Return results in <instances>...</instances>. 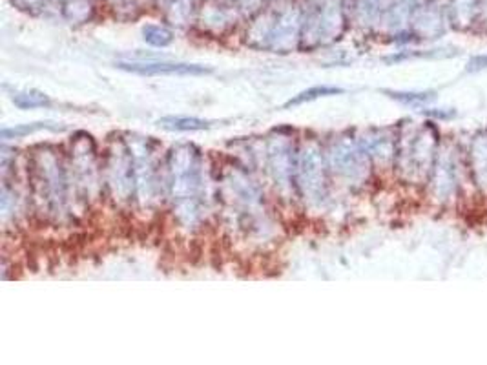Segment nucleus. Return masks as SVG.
<instances>
[{
    "instance_id": "f257e3e1",
    "label": "nucleus",
    "mask_w": 487,
    "mask_h": 365,
    "mask_svg": "<svg viewBox=\"0 0 487 365\" xmlns=\"http://www.w3.org/2000/svg\"><path fill=\"white\" fill-rule=\"evenodd\" d=\"M164 188L183 226H194L205 209L203 157L194 144L172 148L164 165Z\"/></svg>"
},
{
    "instance_id": "f03ea898",
    "label": "nucleus",
    "mask_w": 487,
    "mask_h": 365,
    "mask_svg": "<svg viewBox=\"0 0 487 365\" xmlns=\"http://www.w3.org/2000/svg\"><path fill=\"white\" fill-rule=\"evenodd\" d=\"M31 187L40 212L50 219H61L66 214L68 185L61 157L50 146H39L31 156Z\"/></svg>"
},
{
    "instance_id": "7ed1b4c3",
    "label": "nucleus",
    "mask_w": 487,
    "mask_h": 365,
    "mask_svg": "<svg viewBox=\"0 0 487 365\" xmlns=\"http://www.w3.org/2000/svg\"><path fill=\"white\" fill-rule=\"evenodd\" d=\"M104 185L110 196L119 204H128L135 201L137 185H135V161L132 146L126 139L117 137L106 150L103 163Z\"/></svg>"
},
{
    "instance_id": "20e7f679",
    "label": "nucleus",
    "mask_w": 487,
    "mask_h": 365,
    "mask_svg": "<svg viewBox=\"0 0 487 365\" xmlns=\"http://www.w3.org/2000/svg\"><path fill=\"white\" fill-rule=\"evenodd\" d=\"M327 153L321 150L318 143H306L298 150V163H296V192L305 203L311 207L323 204L327 197V172H328Z\"/></svg>"
},
{
    "instance_id": "39448f33",
    "label": "nucleus",
    "mask_w": 487,
    "mask_h": 365,
    "mask_svg": "<svg viewBox=\"0 0 487 365\" xmlns=\"http://www.w3.org/2000/svg\"><path fill=\"white\" fill-rule=\"evenodd\" d=\"M436 135L431 127L403 130L396 139V165L409 179L425 178L432 166Z\"/></svg>"
},
{
    "instance_id": "423d86ee",
    "label": "nucleus",
    "mask_w": 487,
    "mask_h": 365,
    "mask_svg": "<svg viewBox=\"0 0 487 365\" xmlns=\"http://www.w3.org/2000/svg\"><path fill=\"white\" fill-rule=\"evenodd\" d=\"M71 179L74 187L82 201H91L101 190V181H103V166L97 161V150L91 135L79 132L75 137H71ZM104 182V181H103Z\"/></svg>"
},
{
    "instance_id": "0eeeda50",
    "label": "nucleus",
    "mask_w": 487,
    "mask_h": 365,
    "mask_svg": "<svg viewBox=\"0 0 487 365\" xmlns=\"http://www.w3.org/2000/svg\"><path fill=\"white\" fill-rule=\"evenodd\" d=\"M369 159L362 143L353 137H338L327 152L328 168L349 187H358L369 175Z\"/></svg>"
},
{
    "instance_id": "6e6552de",
    "label": "nucleus",
    "mask_w": 487,
    "mask_h": 365,
    "mask_svg": "<svg viewBox=\"0 0 487 365\" xmlns=\"http://www.w3.org/2000/svg\"><path fill=\"white\" fill-rule=\"evenodd\" d=\"M130 146L135 161V185H137L135 199L141 204H151L157 199L161 187H164V178L156 163V143L151 141V137H141L130 143Z\"/></svg>"
},
{
    "instance_id": "1a4fd4ad",
    "label": "nucleus",
    "mask_w": 487,
    "mask_h": 365,
    "mask_svg": "<svg viewBox=\"0 0 487 365\" xmlns=\"http://www.w3.org/2000/svg\"><path fill=\"white\" fill-rule=\"evenodd\" d=\"M268 170L274 179V185L281 192L296 190V163H298V150L294 146L292 141L285 135L277 134V137H270L267 148Z\"/></svg>"
},
{
    "instance_id": "9d476101",
    "label": "nucleus",
    "mask_w": 487,
    "mask_h": 365,
    "mask_svg": "<svg viewBox=\"0 0 487 365\" xmlns=\"http://www.w3.org/2000/svg\"><path fill=\"white\" fill-rule=\"evenodd\" d=\"M117 68L132 71L137 75H207L212 74L210 68L188 62H168V61H132L117 62Z\"/></svg>"
},
{
    "instance_id": "9b49d317",
    "label": "nucleus",
    "mask_w": 487,
    "mask_h": 365,
    "mask_svg": "<svg viewBox=\"0 0 487 365\" xmlns=\"http://www.w3.org/2000/svg\"><path fill=\"white\" fill-rule=\"evenodd\" d=\"M396 139L398 135L389 130H371L362 139V146L371 159L387 165L396 159Z\"/></svg>"
},
{
    "instance_id": "f8f14e48",
    "label": "nucleus",
    "mask_w": 487,
    "mask_h": 365,
    "mask_svg": "<svg viewBox=\"0 0 487 365\" xmlns=\"http://www.w3.org/2000/svg\"><path fill=\"white\" fill-rule=\"evenodd\" d=\"M471 161L474 181L483 192H487V135L474 139L471 148Z\"/></svg>"
},
{
    "instance_id": "ddd939ff",
    "label": "nucleus",
    "mask_w": 487,
    "mask_h": 365,
    "mask_svg": "<svg viewBox=\"0 0 487 365\" xmlns=\"http://www.w3.org/2000/svg\"><path fill=\"white\" fill-rule=\"evenodd\" d=\"M432 185L436 188V194L440 199H445V197L453 192L454 188V165L451 157H440V161L436 165L435 168V179H432Z\"/></svg>"
},
{
    "instance_id": "4468645a",
    "label": "nucleus",
    "mask_w": 487,
    "mask_h": 365,
    "mask_svg": "<svg viewBox=\"0 0 487 365\" xmlns=\"http://www.w3.org/2000/svg\"><path fill=\"white\" fill-rule=\"evenodd\" d=\"M212 122L199 117H186V115H168L159 119V127L172 132H203L210 128Z\"/></svg>"
},
{
    "instance_id": "2eb2a0df",
    "label": "nucleus",
    "mask_w": 487,
    "mask_h": 365,
    "mask_svg": "<svg viewBox=\"0 0 487 365\" xmlns=\"http://www.w3.org/2000/svg\"><path fill=\"white\" fill-rule=\"evenodd\" d=\"M13 105L18 106L21 110H31V108H44V106L52 105V100L46 93L39 90H21L13 91L11 95Z\"/></svg>"
},
{
    "instance_id": "dca6fc26",
    "label": "nucleus",
    "mask_w": 487,
    "mask_h": 365,
    "mask_svg": "<svg viewBox=\"0 0 487 365\" xmlns=\"http://www.w3.org/2000/svg\"><path fill=\"white\" fill-rule=\"evenodd\" d=\"M338 93H343V90L338 86H314L309 88V90L302 91L298 95H294L292 99L285 103V108H292V106L305 105V103H311V100L321 99V97L328 95H338Z\"/></svg>"
},
{
    "instance_id": "f3484780",
    "label": "nucleus",
    "mask_w": 487,
    "mask_h": 365,
    "mask_svg": "<svg viewBox=\"0 0 487 365\" xmlns=\"http://www.w3.org/2000/svg\"><path fill=\"white\" fill-rule=\"evenodd\" d=\"M142 35H144V40H147L148 44L157 46V48H164V46H168L173 40L172 31L166 30V28L163 26H154V24L142 28Z\"/></svg>"
},
{
    "instance_id": "a211bd4d",
    "label": "nucleus",
    "mask_w": 487,
    "mask_h": 365,
    "mask_svg": "<svg viewBox=\"0 0 487 365\" xmlns=\"http://www.w3.org/2000/svg\"><path fill=\"white\" fill-rule=\"evenodd\" d=\"M389 97L400 100V103H407V105H416V103H429V100L435 99V93H427V91H422V93H413V91H385Z\"/></svg>"
},
{
    "instance_id": "6ab92c4d",
    "label": "nucleus",
    "mask_w": 487,
    "mask_h": 365,
    "mask_svg": "<svg viewBox=\"0 0 487 365\" xmlns=\"http://www.w3.org/2000/svg\"><path fill=\"white\" fill-rule=\"evenodd\" d=\"M52 122H31V124H24V127H15V128H4L2 130V137L4 139H11V137H22V135L33 134L37 130H42V128H53L50 127Z\"/></svg>"
},
{
    "instance_id": "aec40b11",
    "label": "nucleus",
    "mask_w": 487,
    "mask_h": 365,
    "mask_svg": "<svg viewBox=\"0 0 487 365\" xmlns=\"http://www.w3.org/2000/svg\"><path fill=\"white\" fill-rule=\"evenodd\" d=\"M482 68H487V55L474 57L469 62V70H482Z\"/></svg>"
}]
</instances>
